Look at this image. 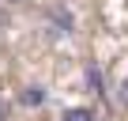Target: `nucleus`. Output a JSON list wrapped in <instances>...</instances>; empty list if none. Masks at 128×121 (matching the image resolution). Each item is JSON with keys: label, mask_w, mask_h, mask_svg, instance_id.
I'll return each mask as SVG.
<instances>
[{"label": "nucleus", "mask_w": 128, "mask_h": 121, "mask_svg": "<svg viewBox=\"0 0 128 121\" xmlns=\"http://www.w3.org/2000/svg\"><path fill=\"white\" fill-rule=\"evenodd\" d=\"M60 121H98V117H94V110H87V106H72V110L60 113Z\"/></svg>", "instance_id": "obj_1"}, {"label": "nucleus", "mask_w": 128, "mask_h": 121, "mask_svg": "<svg viewBox=\"0 0 128 121\" xmlns=\"http://www.w3.org/2000/svg\"><path fill=\"white\" fill-rule=\"evenodd\" d=\"M0 27H4V15H0Z\"/></svg>", "instance_id": "obj_5"}, {"label": "nucleus", "mask_w": 128, "mask_h": 121, "mask_svg": "<svg viewBox=\"0 0 128 121\" xmlns=\"http://www.w3.org/2000/svg\"><path fill=\"white\" fill-rule=\"evenodd\" d=\"M120 102H124V110H128V76L120 80Z\"/></svg>", "instance_id": "obj_3"}, {"label": "nucleus", "mask_w": 128, "mask_h": 121, "mask_svg": "<svg viewBox=\"0 0 128 121\" xmlns=\"http://www.w3.org/2000/svg\"><path fill=\"white\" fill-rule=\"evenodd\" d=\"M42 102H45L42 87H26V91H23V106H42Z\"/></svg>", "instance_id": "obj_2"}, {"label": "nucleus", "mask_w": 128, "mask_h": 121, "mask_svg": "<svg viewBox=\"0 0 128 121\" xmlns=\"http://www.w3.org/2000/svg\"><path fill=\"white\" fill-rule=\"evenodd\" d=\"M0 121H4V102H0Z\"/></svg>", "instance_id": "obj_4"}]
</instances>
